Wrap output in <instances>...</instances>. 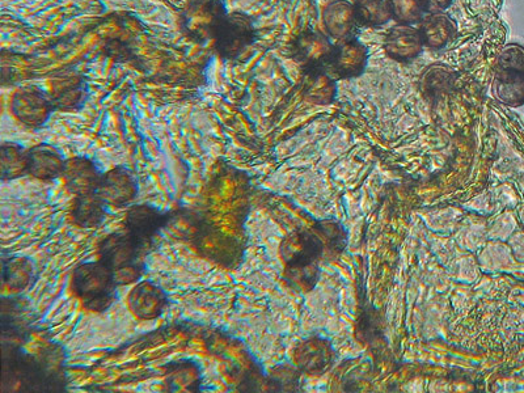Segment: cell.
<instances>
[{"instance_id":"obj_2","label":"cell","mask_w":524,"mask_h":393,"mask_svg":"<svg viewBox=\"0 0 524 393\" xmlns=\"http://www.w3.org/2000/svg\"><path fill=\"white\" fill-rule=\"evenodd\" d=\"M150 247L129 231L113 232L99 244V261L112 270L118 286L131 285L145 274Z\"/></svg>"},{"instance_id":"obj_24","label":"cell","mask_w":524,"mask_h":393,"mask_svg":"<svg viewBox=\"0 0 524 393\" xmlns=\"http://www.w3.org/2000/svg\"><path fill=\"white\" fill-rule=\"evenodd\" d=\"M29 175L28 150L15 142H4L0 146V176L3 181L20 179Z\"/></svg>"},{"instance_id":"obj_11","label":"cell","mask_w":524,"mask_h":393,"mask_svg":"<svg viewBox=\"0 0 524 393\" xmlns=\"http://www.w3.org/2000/svg\"><path fill=\"white\" fill-rule=\"evenodd\" d=\"M101 176L103 173L96 167L94 160L76 156L66 160L63 179L66 181V188L75 197L95 194L99 189Z\"/></svg>"},{"instance_id":"obj_17","label":"cell","mask_w":524,"mask_h":393,"mask_svg":"<svg viewBox=\"0 0 524 393\" xmlns=\"http://www.w3.org/2000/svg\"><path fill=\"white\" fill-rule=\"evenodd\" d=\"M201 384V367L190 359H181L166 367L164 387L168 392L196 393L201 390Z\"/></svg>"},{"instance_id":"obj_6","label":"cell","mask_w":524,"mask_h":393,"mask_svg":"<svg viewBox=\"0 0 524 393\" xmlns=\"http://www.w3.org/2000/svg\"><path fill=\"white\" fill-rule=\"evenodd\" d=\"M11 111L27 128L41 129L57 109L48 92L37 86H29L21 88L12 97Z\"/></svg>"},{"instance_id":"obj_7","label":"cell","mask_w":524,"mask_h":393,"mask_svg":"<svg viewBox=\"0 0 524 393\" xmlns=\"http://www.w3.org/2000/svg\"><path fill=\"white\" fill-rule=\"evenodd\" d=\"M194 245L200 255L205 259L214 261L215 264L225 266V268H234L239 264L242 256V245L225 234V232L215 230V228L202 223L200 230L193 239Z\"/></svg>"},{"instance_id":"obj_29","label":"cell","mask_w":524,"mask_h":393,"mask_svg":"<svg viewBox=\"0 0 524 393\" xmlns=\"http://www.w3.org/2000/svg\"><path fill=\"white\" fill-rule=\"evenodd\" d=\"M452 0H424L426 11L431 12V14H437V12H442L450 6Z\"/></svg>"},{"instance_id":"obj_13","label":"cell","mask_w":524,"mask_h":393,"mask_svg":"<svg viewBox=\"0 0 524 393\" xmlns=\"http://www.w3.org/2000/svg\"><path fill=\"white\" fill-rule=\"evenodd\" d=\"M367 61V50L357 40L344 38L333 48L328 66L338 78H353L362 73Z\"/></svg>"},{"instance_id":"obj_18","label":"cell","mask_w":524,"mask_h":393,"mask_svg":"<svg viewBox=\"0 0 524 393\" xmlns=\"http://www.w3.org/2000/svg\"><path fill=\"white\" fill-rule=\"evenodd\" d=\"M331 349L320 338H311L300 344L294 352L295 365L303 373L320 375L331 362Z\"/></svg>"},{"instance_id":"obj_23","label":"cell","mask_w":524,"mask_h":393,"mask_svg":"<svg viewBox=\"0 0 524 393\" xmlns=\"http://www.w3.org/2000/svg\"><path fill=\"white\" fill-rule=\"evenodd\" d=\"M494 96L510 107L524 105V73L502 70L496 75L493 84Z\"/></svg>"},{"instance_id":"obj_19","label":"cell","mask_w":524,"mask_h":393,"mask_svg":"<svg viewBox=\"0 0 524 393\" xmlns=\"http://www.w3.org/2000/svg\"><path fill=\"white\" fill-rule=\"evenodd\" d=\"M324 24L329 35L344 40L350 33L353 32L357 23L356 7L353 4L345 2V0H336L324 11Z\"/></svg>"},{"instance_id":"obj_14","label":"cell","mask_w":524,"mask_h":393,"mask_svg":"<svg viewBox=\"0 0 524 393\" xmlns=\"http://www.w3.org/2000/svg\"><path fill=\"white\" fill-rule=\"evenodd\" d=\"M66 160L56 147L41 143L28 150L29 175L41 181H53L63 177Z\"/></svg>"},{"instance_id":"obj_1","label":"cell","mask_w":524,"mask_h":393,"mask_svg":"<svg viewBox=\"0 0 524 393\" xmlns=\"http://www.w3.org/2000/svg\"><path fill=\"white\" fill-rule=\"evenodd\" d=\"M324 243L314 231H294L281 244L286 281L300 290L310 291L318 282V262Z\"/></svg>"},{"instance_id":"obj_26","label":"cell","mask_w":524,"mask_h":393,"mask_svg":"<svg viewBox=\"0 0 524 393\" xmlns=\"http://www.w3.org/2000/svg\"><path fill=\"white\" fill-rule=\"evenodd\" d=\"M454 78V73L449 67L443 65L430 66L422 75V90L426 95L437 96L454 83Z\"/></svg>"},{"instance_id":"obj_3","label":"cell","mask_w":524,"mask_h":393,"mask_svg":"<svg viewBox=\"0 0 524 393\" xmlns=\"http://www.w3.org/2000/svg\"><path fill=\"white\" fill-rule=\"evenodd\" d=\"M116 277L101 261L83 262L73 273V291L84 307L92 312H105L117 299Z\"/></svg>"},{"instance_id":"obj_12","label":"cell","mask_w":524,"mask_h":393,"mask_svg":"<svg viewBox=\"0 0 524 393\" xmlns=\"http://www.w3.org/2000/svg\"><path fill=\"white\" fill-rule=\"evenodd\" d=\"M294 58L308 71L321 70L328 65L333 46L320 32H304L294 42Z\"/></svg>"},{"instance_id":"obj_16","label":"cell","mask_w":524,"mask_h":393,"mask_svg":"<svg viewBox=\"0 0 524 393\" xmlns=\"http://www.w3.org/2000/svg\"><path fill=\"white\" fill-rule=\"evenodd\" d=\"M421 32L407 24H400L392 28L384 41V49L388 57L395 61H411L424 48Z\"/></svg>"},{"instance_id":"obj_28","label":"cell","mask_w":524,"mask_h":393,"mask_svg":"<svg viewBox=\"0 0 524 393\" xmlns=\"http://www.w3.org/2000/svg\"><path fill=\"white\" fill-rule=\"evenodd\" d=\"M502 70L521 71L524 73V49L519 45H509L500 54Z\"/></svg>"},{"instance_id":"obj_8","label":"cell","mask_w":524,"mask_h":393,"mask_svg":"<svg viewBox=\"0 0 524 393\" xmlns=\"http://www.w3.org/2000/svg\"><path fill=\"white\" fill-rule=\"evenodd\" d=\"M137 177L128 168L116 167L101 176L97 196L107 205L125 207L138 197Z\"/></svg>"},{"instance_id":"obj_10","label":"cell","mask_w":524,"mask_h":393,"mask_svg":"<svg viewBox=\"0 0 524 393\" xmlns=\"http://www.w3.org/2000/svg\"><path fill=\"white\" fill-rule=\"evenodd\" d=\"M128 307L135 318L151 321L160 318L168 307L166 291L151 281L137 283L130 291Z\"/></svg>"},{"instance_id":"obj_4","label":"cell","mask_w":524,"mask_h":393,"mask_svg":"<svg viewBox=\"0 0 524 393\" xmlns=\"http://www.w3.org/2000/svg\"><path fill=\"white\" fill-rule=\"evenodd\" d=\"M257 31L252 16L234 11L225 16L214 37V48L225 61H243L244 54L255 45Z\"/></svg>"},{"instance_id":"obj_27","label":"cell","mask_w":524,"mask_h":393,"mask_svg":"<svg viewBox=\"0 0 524 393\" xmlns=\"http://www.w3.org/2000/svg\"><path fill=\"white\" fill-rule=\"evenodd\" d=\"M392 18L400 24L420 21L426 12L424 0H391Z\"/></svg>"},{"instance_id":"obj_22","label":"cell","mask_w":524,"mask_h":393,"mask_svg":"<svg viewBox=\"0 0 524 393\" xmlns=\"http://www.w3.org/2000/svg\"><path fill=\"white\" fill-rule=\"evenodd\" d=\"M105 202L97 194H87L75 198L71 217L76 226L82 228L99 227L105 221Z\"/></svg>"},{"instance_id":"obj_15","label":"cell","mask_w":524,"mask_h":393,"mask_svg":"<svg viewBox=\"0 0 524 393\" xmlns=\"http://www.w3.org/2000/svg\"><path fill=\"white\" fill-rule=\"evenodd\" d=\"M87 94L86 80L82 75L63 74L53 83V90L49 95L57 111L75 112L86 103Z\"/></svg>"},{"instance_id":"obj_21","label":"cell","mask_w":524,"mask_h":393,"mask_svg":"<svg viewBox=\"0 0 524 393\" xmlns=\"http://www.w3.org/2000/svg\"><path fill=\"white\" fill-rule=\"evenodd\" d=\"M456 33V24L449 15L437 12L431 14L421 25V36L424 44L431 49H442L449 44Z\"/></svg>"},{"instance_id":"obj_5","label":"cell","mask_w":524,"mask_h":393,"mask_svg":"<svg viewBox=\"0 0 524 393\" xmlns=\"http://www.w3.org/2000/svg\"><path fill=\"white\" fill-rule=\"evenodd\" d=\"M226 15L222 0H190L181 12V29L190 40L204 44L214 40Z\"/></svg>"},{"instance_id":"obj_25","label":"cell","mask_w":524,"mask_h":393,"mask_svg":"<svg viewBox=\"0 0 524 393\" xmlns=\"http://www.w3.org/2000/svg\"><path fill=\"white\" fill-rule=\"evenodd\" d=\"M357 18L370 27L386 24L392 18L391 0H356Z\"/></svg>"},{"instance_id":"obj_9","label":"cell","mask_w":524,"mask_h":393,"mask_svg":"<svg viewBox=\"0 0 524 393\" xmlns=\"http://www.w3.org/2000/svg\"><path fill=\"white\" fill-rule=\"evenodd\" d=\"M172 213L151 205H134L126 213V231L145 244L151 245L160 231L167 228Z\"/></svg>"},{"instance_id":"obj_20","label":"cell","mask_w":524,"mask_h":393,"mask_svg":"<svg viewBox=\"0 0 524 393\" xmlns=\"http://www.w3.org/2000/svg\"><path fill=\"white\" fill-rule=\"evenodd\" d=\"M35 265L24 256L4 257L2 260V282L8 290L20 293L32 285Z\"/></svg>"}]
</instances>
